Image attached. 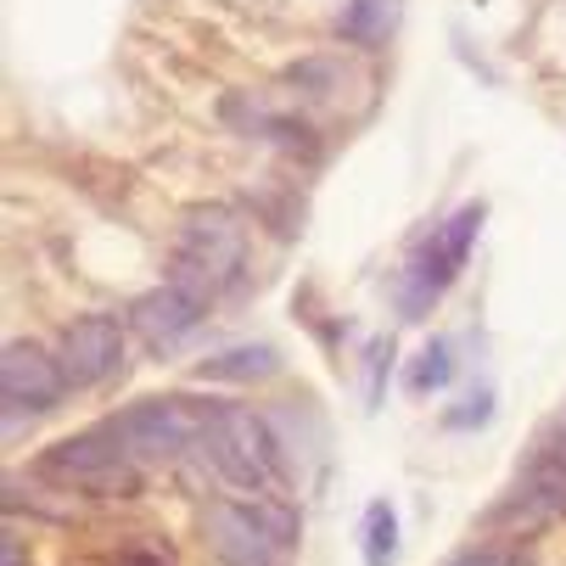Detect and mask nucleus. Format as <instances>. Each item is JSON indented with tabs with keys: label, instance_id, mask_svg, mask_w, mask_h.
<instances>
[{
	"label": "nucleus",
	"instance_id": "1",
	"mask_svg": "<svg viewBox=\"0 0 566 566\" xmlns=\"http://www.w3.org/2000/svg\"><path fill=\"white\" fill-rule=\"evenodd\" d=\"M297 511L281 500H219L208 511V544L219 555V566H286L297 549Z\"/></svg>",
	"mask_w": 566,
	"mask_h": 566
},
{
	"label": "nucleus",
	"instance_id": "2",
	"mask_svg": "<svg viewBox=\"0 0 566 566\" xmlns=\"http://www.w3.org/2000/svg\"><path fill=\"white\" fill-rule=\"evenodd\" d=\"M202 454L213 460V471L230 489L264 494L281 482V443L270 432V421L248 403H213L208 432H202Z\"/></svg>",
	"mask_w": 566,
	"mask_h": 566
},
{
	"label": "nucleus",
	"instance_id": "3",
	"mask_svg": "<svg viewBox=\"0 0 566 566\" xmlns=\"http://www.w3.org/2000/svg\"><path fill=\"white\" fill-rule=\"evenodd\" d=\"M213 416V398H186V392H164V398H140L129 410H118L113 421H102L129 460H175L186 449H202Z\"/></svg>",
	"mask_w": 566,
	"mask_h": 566
},
{
	"label": "nucleus",
	"instance_id": "4",
	"mask_svg": "<svg viewBox=\"0 0 566 566\" xmlns=\"http://www.w3.org/2000/svg\"><path fill=\"white\" fill-rule=\"evenodd\" d=\"M482 219H489V208L465 202L460 213H449L443 224H432V235L410 253V264H403V275H398V308H403V319H427V308L454 286V275L471 259V241H476Z\"/></svg>",
	"mask_w": 566,
	"mask_h": 566
},
{
	"label": "nucleus",
	"instance_id": "5",
	"mask_svg": "<svg viewBox=\"0 0 566 566\" xmlns=\"http://www.w3.org/2000/svg\"><path fill=\"white\" fill-rule=\"evenodd\" d=\"M45 482L56 489H78V494H102V500H124V494H140V471L135 460L124 454V443L96 427V432H73L62 443H51L34 465Z\"/></svg>",
	"mask_w": 566,
	"mask_h": 566
},
{
	"label": "nucleus",
	"instance_id": "6",
	"mask_svg": "<svg viewBox=\"0 0 566 566\" xmlns=\"http://www.w3.org/2000/svg\"><path fill=\"white\" fill-rule=\"evenodd\" d=\"M235 270H241V224H235L224 208L191 213L169 281H180V286H191L197 297L213 303V297L224 292V281H235Z\"/></svg>",
	"mask_w": 566,
	"mask_h": 566
},
{
	"label": "nucleus",
	"instance_id": "7",
	"mask_svg": "<svg viewBox=\"0 0 566 566\" xmlns=\"http://www.w3.org/2000/svg\"><path fill=\"white\" fill-rule=\"evenodd\" d=\"M62 392H67V376H62L56 354H45L40 343H7V354H0V398H7L12 427H18V416L56 410Z\"/></svg>",
	"mask_w": 566,
	"mask_h": 566
},
{
	"label": "nucleus",
	"instance_id": "8",
	"mask_svg": "<svg viewBox=\"0 0 566 566\" xmlns=\"http://www.w3.org/2000/svg\"><path fill=\"white\" fill-rule=\"evenodd\" d=\"M208 297H197L191 286H180V281H164L157 292H146V297H135L129 303V326H135V337L151 348V354H169V348H180L202 319H208Z\"/></svg>",
	"mask_w": 566,
	"mask_h": 566
},
{
	"label": "nucleus",
	"instance_id": "9",
	"mask_svg": "<svg viewBox=\"0 0 566 566\" xmlns=\"http://www.w3.org/2000/svg\"><path fill=\"white\" fill-rule=\"evenodd\" d=\"M56 359H62L67 387H102L124 365V326L113 314H78L73 326L62 332Z\"/></svg>",
	"mask_w": 566,
	"mask_h": 566
},
{
	"label": "nucleus",
	"instance_id": "10",
	"mask_svg": "<svg viewBox=\"0 0 566 566\" xmlns=\"http://www.w3.org/2000/svg\"><path fill=\"white\" fill-rule=\"evenodd\" d=\"M275 370H281V354L270 343H241V348H224V354L197 365L202 381H264Z\"/></svg>",
	"mask_w": 566,
	"mask_h": 566
},
{
	"label": "nucleus",
	"instance_id": "11",
	"mask_svg": "<svg viewBox=\"0 0 566 566\" xmlns=\"http://www.w3.org/2000/svg\"><path fill=\"white\" fill-rule=\"evenodd\" d=\"M398 7L403 0H348L343 7V40H354L365 51L387 45V34L398 29Z\"/></svg>",
	"mask_w": 566,
	"mask_h": 566
},
{
	"label": "nucleus",
	"instance_id": "12",
	"mask_svg": "<svg viewBox=\"0 0 566 566\" xmlns=\"http://www.w3.org/2000/svg\"><path fill=\"white\" fill-rule=\"evenodd\" d=\"M449 376H454V343H449V337H432V343L416 354V365L403 370V392H410V398L443 392V387H449Z\"/></svg>",
	"mask_w": 566,
	"mask_h": 566
},
{
	"label": "nucleus",
	"instance_id": "13",
	"mask_svg": "<svg viewBox=\"0 0 566 566\" xmlns=\"http://www.w3.org/2000/svg\"><path fill=\"white\" fill-rule=\"evenodd\" d=\"M392 555H398V511L376 500L365 511V566H392Z\"/></svg>",
	"mask_w": 566,
	"mask_h": 566
},
{
	"label": "nucleus",
	"instance_id": "14",
	"mask_svg": "<svg viewBox=\"0 0 566 566\" xmlns=\"http://www.w3.org/2000/svg\"><path fill=\"white\" fill-rule=\"evenodd\" d=\"M449 566H516L511 544H465L460 555H449Z\"/></svg>",
	"mask_w": 566,
	"mask_h": 566
},
{
	"label": "nucleus",
	"instance_id": "15",
	"mask_svg": "<svg viewBox=\"0 0 566 566\" xmlns=\"http://www.w3.org/2000/svg\"><path fill=\"white\" fill-rule=\"evenodd\" d=\"M489 416H494V392H471V398H465V410H449L443 421L460 432V427H482Z\"/></svg>",
	"mask_w": 566,
	"mask_h": 566
},
{
	"label": "nucleus",
	"instance_id": "16",
	"mask_svg": "<svg viewBox=\"0 0 566 566\" xmlns=\"http://www.w3.org/2000/svg\"><path fill=\"white\" fill-rule=\"evenodd\" d=\"M0 566H29V544H23L18 533L0 538Z\"/></svg>",
	"mask_w": 566,
	"mask_h": 566
},
{
	"label": "nucleus",
	"instance_id": "17",
	"mask_svg": "<svg viewBox=\"0 0 566 566\" xmlns=\"http://www.w3.org/2000/svg\"><path fill=\"white\" fill-rule=\"evenodd\" d=\"M124 566H164V560H157V555H129Z\"/></svg>",
	"mask_w": 566,
	"mask_h": 566
},
{
	"label": "nucleus",
	"instance_id": "18",
	"mask_svg": "<svg viewBox=\"0 0 566 566\" xmlns=\"http://www.w3.org/2000/svg\"><path fill=\"white\" fill-rule=\"evenodd\" d=\"M549 454H555V460H566V432H560V438L549 443Z\"/></svg>",
	"mask_w": 566,
	"mask_h": 566
}]
</instances>
